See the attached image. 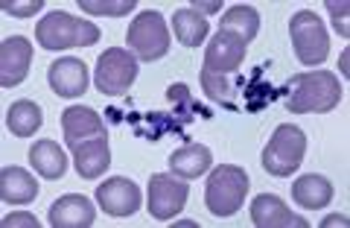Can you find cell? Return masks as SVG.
<instances>
[{
	"label": "cell",
	"mask_w": 350,
	"mask_h": 228,
	"mask_svg": "<svg viewBox=\"0 0 350 228\" xmlns=\"http://www.w3.org/2000/svg\"><path fill=\"white\" fill-rule=\"evenodd\" d=\"M342 103V85L330 71H306L283 88V105L292 114H327Z\"/></svg>",
	"instance_id": "cell-1"
},
{
	"label": "cell",
	"mask_w": 350,
	"mask_h": 228,
	"mask_svg": "<svg viewBox=\"0 0 350 228\" xmlns=\"http://www.w3.org/2000/svg\"><path fill=\"white\" fill-rule=\"evenodd\" d=\"M36 38L44 50H70V47H91L100 41V27L94 21H79L68 12H50L38 21Z\"/></svg>",
	"instance_id": "cell-2"
},
{
	"label": "cell",
	"mask_w": 350,
	"mask_h": 228,
	"mask_svg": "<svg viewBox=\"0 0 350 228\" xmlns=\"http://www.w3.org/2000/svg\"><path fill=\"white\" fill-rule=\"evenodd\" d=\"M248 193V176L243 167L222 164L211 173L204 188V205L213 216H234L245 202Z\"/></svg>",
	"instance_id": "cell-3"
},
{
	"label": "cell",
	"mask_w": 350,
	"mask_h": 228,
	"mask_svg": "<svg viewBox=\"0 0 350 228\" xmlns=\"http://www.w3.org/2000/svg\"><path fill=\"white\" fill-rule=\"evenodd\" d=\"M306 152V135L298 126L283 123L275 129V135L269 138L266 149H262V167H266L271 176H292L295 170L301 167Z\"/></svg>",
	"instance_id": "cell-4"
},
{
	"label": "cell",
	"mask_w": 350,
	"mask_h": 228,
	"mask_svg": "<svg viewBox=\"0 0 350 228\" xmlns=\"http://www.w3.org/2000/svg\"><path fill=\"white\" fill-rule=\"evenodd\" d=\"M129 47L137 59L144 62H155L161 56H167L170 50V29H167V21H163L161 12H140L135 21L129 24Z\"/></svg>",
	"instance_id": "cell-5"
},
{
	"label": "cell",
	"mask_w": 350,
	"mask_h": 228,
	"mask_svg": "<svg viewBox=\"0 0 350 228\" xmlns=\"http://www.w3.org/2000/svg\"><path fill=\"white\" fill-rule=\"evenodd\" d=\"M289 36H292V45H295L301 64H306V68L321 64L327 59V53H330V38H327V29L315 12H306L304 9V12L295 15L289 21Z\"/></svg>",
	"instance_id": "cell-6"
},
{
	"label": "cell",
	"mask_w": 350,
	"mask_h": 228,
	"mask_svg": "<svg viewBox=\"0 0 350 228\" xmlns=\"http://www.w3.org/2000/svg\"><path fill=\"white\" fill-rule=\"evenodd\" d=\"M137 79V56L126 47H108L100 59H96V91L103 94H126L131 82Z\"/></svg>",
	"instance_id": "cell-7"
},
{
	"label": "cell",
	"mask_w": 350,
	"mask_h": 228,
	"mask_svg": "<svg viewBox=\"0 0 350 228\" xmlns=\"http://www.w3.org/2000/svg\"><path fill=\"white\" fill-rule=\"evenodd\" d=\"M187 193H190V188L184 184V179L170 176V173H155V176L149 179V214L161 223L172 220V216L184 208Z\"/></svg>",
	"instance_id": "cell-8"
},
{
	"label": "cell",
	"mask_w": 350,
	"mask_h": 228,
	"mask_svg": "<svg viewBox=\"0 0 350 228\" xmlns=\"http://www.w3.org/2000/svg\"><path fill=\"white\" fill-rule=\"evenodd\" d=\"M245 47L248 45L243 38H237L234 32L219 29L211 38L207 50H204V68L202 71H211V73H219V76L237 73V68L245 62Z\"/></svg>",
	"instance_id": "cell-9"
},
{
	"label": "cell",
	"mask_w": 350,
	"mask_h": 228,
	"mask_svg": "<svg viewBox=\"0 0 350 228\" xmlns=\"http://www.w3.org/2000/svg\"><path fill=\"white\" fill-rule=\"evenodd\" d=\"M96 202L111 216H131L140 208V188L123 176L105 179L103 184H96Z\"/></svg>",
	"instance_id": "cell-10"
},
{
	"label": "cell",
	"mask_w": 350,
	"mask_h": 228,
	"mask_svg": "<svg viewBox=\"0 0 350 228\" xmlns=\"http://www.w3.org/2000/svg\"><path fill=\"white\" fill-rule=\"evenodd\" d=\"M62 132H64V144L76 149L79 144H85V140L105 138V123L94 108L70 105L68 112H62Z\"/></svg>",
	"instance_id": "cell-11"
},
{
	"label": "cell",
	"mask_w": 350,
	"mask_h": 228,
	"mask_svg": "<svg viewBox=\"0 0 350 228\" xmlns=\"http://www.w3.org/2000/svg\"><path fill=\"white\" fill-rule=\"evenodd\" d=\"M32 59V45L24 36H12L0 45V85L3 88H15L27 79Z\"/></svg>",
	"instance_id": "cell-12"
},
{
	"label": "cell",
	"mask_w": 350,
	"mask_h": 228,
	"mask_svg": "<svg viewBox=\"0 0 350 228\" xmlns=\"http://www.w3.org/2000/svg\"><path fill=\"white\" fill-rule=\"evenodd\" d=\"M251 223L257 228H310V223L304 216L292 214L286 208V202L280 197H271V193H262L251 202Z\"/></svg>",
	"instance_id": "cell-13"
},
{
	"label": "cell",
	"mask_w": 350,
	"mask_h": 228,
	"mask_svg": "<svg viewBox=\"0 0 350 228\" xmlns=\"http://www.w3.org/2000/svg\"><path fill=\"white\" fill-rule=\"evenodd\" d=\"M47 79H50V88L56 97H82L88 91V68L82 59H59L50 64L47 71Z\"/></svg>",
	"instance_id": "cell-14"
},
{
	"label": "cell",
	"mask_w": 350,
	"mask_h": 228,
	"mask_svg": "<svg viewBox=\"0 0 350 228\" xmlns=\"http://www.w3.org/2000/svg\"><path fill=\"white\" fill-rule=\"evenodd\" d=\"M96 211L88 197L79 193H68L50 205V225L53 228H88L94 225Z\"/></svg>",
	"instance_id": "cell-15"
},
{
	"label": "cell",
	"mask_w": 350,
	"mask_h": 228,
	"mask_svg": "<svg viewBox=\"0 0 350 228\" xmlns=\"http://www.w3.org/2000/svg\"><path fill=\"white\" fill-rule=\"evenodd\" d=\"M73 164L82 179H100L111 164V149H108V138L85 140L73 149Z\"/></svg>",
	"instance_id": "cell-16"
},
{
	"label": "cell",
	"mask_w": 350,
	"mask_h": 228,
	"mask_svg": "<svg viewBox=\"0 0 350 228\" xmlns=\"http://www.w3.org/2000/svg\"><path fill=\"white\" fill-rule=\"evenodd\" d=\"M38 197V181L24 167H3L0 173V199L6 205H29Z\"/></svg>",
	"instance_id": "cell-17"
},
{
	"label": "cell",
	"mask_w": 350,
	"mask_h": 228,
	"mask_svg": "<svg viewBox=\"0 0 350 228\" xmlns=\"http://www.w3.org/2000/svg\"><path fill=\"white\" fill-rule=\"evenodd\" d=\"M211 164H213V155L202 144H184L170 155V170L178 179H199L202 173L211 170Z\"/></svg>",
	"instance_id": "cell-18"
},
{
	"label": "cell",
	"mask_w": 350,
	"mask_h": 228,
	"mask_svg": "<svg viewBox=\"0 0 350 228\" xmlns=\"http://www.w3.org/2000/svg\"><path fill=\"white\" fill-rule=\"evenodd\" d=\"M29 164L44 179H62L64 170H68V158H64L56 140H36L29 149Z\"/></svg>",
	"instance_id": "cell-19"
},
{
	"label": "cell",
	"mask_w": 350,
	"mask_h": 228,
	"mask_svg": "<svg viewBox=\"0 0 350 228\" xmlns=\"http://www.w3.org/2000/svg\"><path fill=\"white\" fill-rule=\"evenodd\" d=\"M292 199L298 202L301 208H327L333 199V184L324 176L310 173V176H301L292 184Z\"/></svg>",
	"instance_id": "cell-20"
},
{
	"label": "cell",
	"mask_w": 350,
	"mask_h": 228,
	"mask_svg": "<svg viewBox=\"0 0 350 228\" xmlns=\"http://www.w3.org/2000/svg\"><path fill=\"white\" fill-rule=\"evenodd\" d=\"M41 123H44V114L38 103H32V100H18L6 112V126L15 138H32L41 129Z\"/></svg>",
	"instance_id": "cell-21"
},
{
	"label": "cell",
	"mask_w": 350,
	"mask_h": 228,
	"mask_svg": "<svg viewBox=\"0 0 350 228\" xmlns=\"http://www.w3.org/2000/svg\"><path fill=\"white\" fill-rule=\"evenodd\" d=\"M172 29H175V38L181 41L184 47H199L202 41L207 38V21L202 12H196V9H178L172 18Z\"/></svg>",
	"instance_id": "cell-22"
},
{
	"label": "cell",
	"mask_w": 350,
	"mask_h": 228,
	"mask_svg": "<svg viewBox=\"0 0 350 228\" xmlns=\"http://www.w3.org/2000/svg\"><path fill=\"white\" fill-rule=\"evenodd\" d=\"M222 29H225V32H234L237 38H243L245 45H248V41L257 36V29H260V15H257V9H254V6H245V3L231 6V9H228V12L222 15Z\"/></svg>",
	"instance_id": "cell-23"
},
{
	"label": "cell",
	"mask_w": 350,
	"mask_h": 228,
	"mask_svg": "<svg viewBox=\"0 0 350 228\" xmlns=\"http://www.w3.org/2000/svg\"><path fill=\"white\" fill-rule=\"evenodd\" d=\"M202 85H204V91L211 100L216 103H222L228 108H234V100H231V82L225 79V76H219V73H211V71H202Z\"/></svg>",
	"instance_id": "cell-24"
},
{
	"label": "cell",
	"mask_w": 350,
	"mask_h": 228,
	"mask_svg": "<svg viewBox=\"0 0 350 228\" xmlns=\"http://www.w3.org/2000/svg\"><path fill=\"white\" fill-rule=\"evenodd\" d=\"M82 12L88 15H114V18H123L135 9V0H105V3H94V0H79Z\"/></svg>",
	"instance_id": "cell-25"
},
{
	"label": "cell",
	"mask_w": 350,
	"mask_h": 228,
	"mask_svg": "<svg viewBox=\"0 0 350 228\" xmlns=\"http://www.w3.org/2000/svg\"><path fill=\"white\" fill-rule=\"evenodd\" d=\"M327 12H330V18H333L336 32H338L342 38H347V36H350V29H347V12H350V3H347V0H342V3H336V0H330V3H327Z\"/></svg>",
	"instance_id": "cell-26"
},
{
	"label": "cell",
	"mask_w": 350,
	"mask_h": 228,
	"mask_svg": "<svg viewBox=\"0 0 350 228\" xmlns=\"http://www.w3.org/2000/svg\"><path fill=\"white\" fill-rule=\"evenodd\" d=\"M44 0H29V3H15V0H6V3H0V9H3L6 15L12 18H32L36 12H41Z\"/></svg>",
	"instance_id": "cell-27"
},
{
	"label": "cell",
	"mask_w": 350,
	"mask_h": 228,
	"mask_svg": "<svg viewBox=\"0 0 350 228\" xmlns=\"http://www.w3.org/2000/svg\"><path fill=\"white\" fill-rule=\"evenodd\" d=\"M3 225H6V228H38V220H36L32 214L21 211V214H9V216H3Z\"/></svg>",
	"instance_id": "cell-28"
},
{
	"label": "cell",
	"mask_w": 350,
	"mask_h": 228,
	"mask_svg": "<svg viewBox=\"0 0 350 228\" xmlns=\"http://www.w3.org/2000/svg\"><path fill=\"white\" fill-rule=\"evenodd\" d=\"M190 9H196V12H219V9H222V3H219V0H193V6Z\"/></svg>",
	"instance_id": "cell-29"
},
{
	"label": "cell",
	"mask_w": 350,
	"mask_h": 228,
	"mask_svg": "<svg viewBox=\"0 0 350 228\" xmlns=\"http://www.w3.org/2000/svg\"><path fill=\"white\" fill-rule=\"evenodd\" d=\"M321 225H324V228H327V225H347V216H345V214H330Z\"/></svg>",
	"instance_id": "cell-30"
},
{
	"label": "cell",
	"mask_w": 350,
	"mask_h": 228,
	"mask_svg": "<svg viewBox=\"0 0 350 228\" xmlns=\"http://www.w3.org/2000/svg\"><path fill=\"white\" fill-rule=\"evenodd\" d=\"M178 225H184V228H196V223H193V220H178Z\"/></svg>",
	"instance_id": "cell-31"
}]
</instances>
